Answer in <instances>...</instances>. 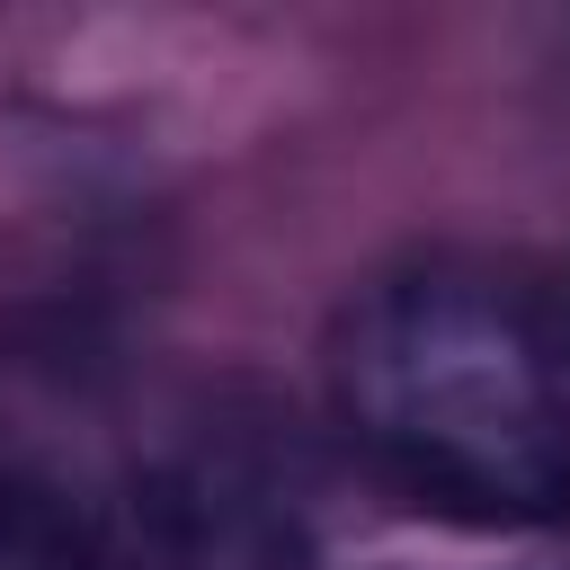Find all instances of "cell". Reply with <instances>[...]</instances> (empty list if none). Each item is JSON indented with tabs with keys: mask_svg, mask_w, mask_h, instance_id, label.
Instances as JSON below:
<instances>
[{
	"mask_svg": "<svg viewBox=\"0 0 570 570\" xmlns=\"http://www.w3.org/2000/svg\"><path fill=\"white\" fill-rule=\"evenodd\" d=\"M330 401L356 454L436 517L543 525L570 508V365L481 267L374 276L338 312Z\"/></svg>",
	"mask_w": 570,
	"mask_h": 570,
	"instance_id": "6da1fadb",
	"label": "cell"
},
{
	"mask_svg": "<svg viewBox=\"0 0 570 570\" xmlns=\"http://www.w3.org/2000/svg\"><path fill=\"white\" fill-rule=\"evenodd\" d=\"M134 543L160 570H294L303 517L294 490H276L249 454L196 445L178 463H151L134 481Z\"/></svg>",
	"mask_w": 570,
	"mask_h": 570,
	"instance_id": "7a4b0ae2",
	"label": "cell"
},
{
	"mask_svg": "<svg viewBox=\"0 0 570 570\" xmlns=\"http://www.w3.org/2000/svg\"><path fill=\"white\" fill-rule=\"evenodd\" d=\"M0 570H142L134 525L62 472H0Z\"/></svg>",
	"mask_w": 570,
	"mask_h": 570,
	"instance_id": "3957f363",
	"label": "cell"
}]
</instances>
